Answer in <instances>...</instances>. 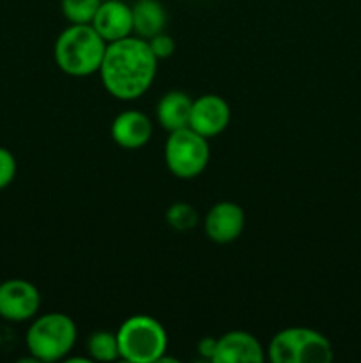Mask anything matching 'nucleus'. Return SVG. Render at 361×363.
Instances as JSON below:
<instances>
[{
	"instance_id": "obj_1",
	"label": "nucleus",
	"mask_w": 361,
	"mask_h": 363,
	"mask_svg": "<svg viewBox=\"0 0 361 363\" xmlns=\"http://www.w3.org/2000/svg\"><path fill=\"white\" fill-rule=\"evenodd\" d=\"M158 59L145 39L130 35L108 43L98 74L110 96L120 101L142 98L154 84Z\"/></svg>"
},
{
	"instance_id": "obj_2",
	"label": "nucleus",
	"mask_w": 361,
	"mask_h": 363,
	"mask_svg": "<svg viewBox=\"0 0 361 363\" xmlns=\"http://www.w3.org/2000/svg\"><path fill=\"white\" fill-rule=\"evenodd\" d=\"M108 43L91 23H71L53 45V59L69 77L84 78L98 73Z\"/></svg>"
},
{
	"instance_id": "obj_3",
	"label": "nucleus",
	"mask_w": 361,
	"mask_h": 363,
	"mask_svg": "<svg viewBox=\"0 0 361 363\" xmlns=\"http://www.w3.org/2000/svg\"><path fill=\"white\" fill-rule=\"evenodd\" d=\"M78 330L73 319L62 312L35 315L25 335V344L34 362H62L76 344Z\"/></svg>"
},
{
	"instance_id": "obj_4",
	"label": "nucleus",
	"mask_w": 361,
	"mask_h": 363,
	"mask_svg": "<svg viewBox=\"0 0 361 363\" xmlns=\"http://www.w3.org/2000/svg\"><path fill=\"white\" fill-rule=\"evenodd\" d=\"M120 360L130 363H158L168 350V333L152 315L127 318L117 330Z\"/></svg>"
},
{
	"instance_id": "obj_5",
	"label": "nucleus",
	"mask_w": 361,
	"mask_h": 363,
	"mask_svg": "<svg viewBox=\"0 0 361 363\" xmlns=\"http://www.w3.org/2000/svg\"><path fill=\"white\" fill-rule=\"evenodd\" d=\"M268 358L273 363H329L333 360V346L317 330L290 326L273 337Z\"/></svg>"
},
{
	"instance_id": "obj_6",
	"label": "nucleus",
	"mask_w": 361,
	"mask_h": 363,
	"mask_svg": "<svg viewBox=\"0 0 361 363\" xmlns=\"http://www.w3.org/2000/svg\"><path fill=\"white\" fill-rule=\"evenodd\" d=\"M211 149L209 138L202 137L191 128L172 131L165 142L166 169L177 179H195L209 165Z\"/></svg>"
},
{
	"instance_id": "obj_7",
	"label": "nucleus",
	"mask_w": 361,
	"mask_h": 363,
	"mask_svg": "<svg viewBox=\"0 0 361 363\" xmlns=\"http://www.w3.org/2000/svg\"><path fill=\"white\" fill-rule=\"evenodd\" d=\"M41 308V293L25 279L0 284V318L9 323L32 321Z\"/></svg>"
},
{
	"instance_id": "obj_8",
	"label": "nucleus",
	"mask_w": 361,
	"mask_h": 363,
	"mask_svg": "<svg viewBox=\"0 0 361 363\" xmlns=\"http://www.w3.org/2000/svg\"><path fill=\"white\" fill-rule=\"evenodd\" d=\"M230 117H232L230 106L222 96L202 94L193 99L188 128L205 138H214L229 128Z\"/></svg>"
},
{
	"instance_id": "obj_9",
	"label": "nucleus",
	"mask_w": 361,
	"mask_h": 363,
	"mask_svg": "<svg viewBox=\"0 0 361 363\" xmlns=\"http://www.w3.org/2000/svg\"><path fill=\"white\" fill-rule=\"evenodd\" d=\"M246 223L243 208L232 201L216 202L204 218V233L212 243L229 245L239 240Z\"/></svg>"
},
{
	"instance_id": "obj_10",
	"label": "nucleus",
	"mask_w": 361,
	"mask_h": 363,
	"mask_svg": "<svg viewBox=\"0 0 361 363\" xmlns=\"http://www.w3.org/2000/svg\"><path fill=\"white\" fill-rule=\"evenodd\" d=\"M264 360L265 351L253 333L232 330L216 340L212 363H262Z\"/></svg>"
},
{
	"instance_id": "obj_11",
	"label": "nucleus",
	"mask_w": 361,
	"mask_h": 363,
	"mask_svg": "<svg viewBox=\"0 0 361 363\" xmlns=\"http://www.w3.org/2000/svg\"><path fill=\"white\" fill-rule=\"evenodd\" d=\"M91 25L106 43H115L124 38H130L133 35L131 6H127L122 0L101 2Z\"/></svg>"
},
{
	"instance_id": "obj_12",
	"label": "nucleus",
	"mask_w": 361,
	"mask_h": 363,
	"mask_svg": "<svg viewBox=\"0 0 361 363\" xmlns=\"http://www.w3.org/2000/svg\"><path fill=\"white\" fill-rule=\"evenodd\" d=\"M152 131H154L152 121L149 119L147 113L140 112V110H124L113 119L112 128H110L112 140L119 147L127 149V151H134V149L147 145L152 137Z\"/></svg>"
},
{
	"instance_id": "obj_13",
	"label": "nucleus",
	"mask_w": 361,
	"mask_h": 363,
	"mask_svg": "<svg viewBox=\"0 0 361 363\" xmlns=\"http://www.w3.org/2000/svg\"><path fill=\"white\" fill-rule=\"evenodd\" d=\"M191 105L193 99L183 91H170L161 96L156 106V119L159 126L168 133L190 126Z\"/></svg>"
},
{
	"instance_id": "obj_14",
	"label": "nucleus",
	"mask_w": 361,
	"mask_h": 363,
	"mask_svg": "<svg viewBox=\"0 0 361 363\" xmlns=\"http://www.w3.org/2000/svg\"><path fill=\"white\" fill-rule=\"evenodd\" d=\"M131 13H133V35L147 41L165 32L168 16L159 0H137L131 6Z\"/></svg>"
},
{
	"instance_id": "obj_15",
	"label": "nucleus",
	"mask_w": 361,
	"mask_h": 363,
	"mask_svg": "<svg viewBox=\"0 0 361 363\" xmlns=\"http://www.w3.org/2000/svg\"><path fill=\"white\" fill-rule=\"evenodd\" d=\"M87 353L92 362L108 363L120 360L117 333L108 332V330H98L91 333L87 339Z\"/></svg>"
},
{
	"instance_id": "obj_16",
	"label": "nucleus",
	"mask_w": 361,
	"mask_h": 363,
	"mask_svg": "<svg viewBox=\"0 0 361 363\" xmlns=\"http://www.w3.org/2000/svg\"><path fill=\"white\" fill-rule=\"evenodd\" d=\"M165 220L173 230H179V233H188V230L195 229L200 222L197 209L190 202H173L166 209Z\"/></svg>"
},
{
	"instance_id": "obj_17",
	"label": "nucleus",
	"mask_w": 361,
	"mask_h": 363,
	"mask_svg": "<svg viewBox=\"0 0 361 363\" xmlns=\"http://www.w3.org/2000/svg\"><path fill=\"white\" fill-rule=\"evenodd\" d=\"M103 0H60V11L69 23H92Z\"/></svg>"
},
{
	"instance_id": "obj_18",
	"label": "nucleus",
	"mask_w": 361,
	"mask_h": 363,
	"mask_svg": "<svg viewBox=\"0 0 361 363\" xmlns=\"http://www.w3.org/2000/svg\"><path fill=\"white\" fill-rule=\"evenodd\" d=\"M16 158L13 152L6 147H0V190L9 186L16 177Z\"/></svg>"
},
{
	"instance_id": "obj_19",
	"label": "nucleus",
	"mask_w": 361,
	"mask_h": 363,
	"mask_svg": "<svg viewBox=\"0 0 361 363\" xmlns=\"http://www.w3.org/2000/svg\"><path fill=\"white\" fill-rule=\"evenodd\" d=\"M147 43L158 60L168 59V57H172L173 52H176V39H173L172 35L165 34V32H161V34L147 39Z\"/></svg>"
},
{
	"instance_id": "obj_20",
	"label": "nucleus",
	"mask_w": 361,
	"mask_h": 363,
	"mask_svg": "<svg viewBox=\"0 0 361 363\" xmlns=\"http://www.w3.org/2000/svg\"><path fill=\"white\" fill-rule=\"evenodd\" d=\"M216 340L218 339H212V337H205L198 342V354H200L204 360L212 362L214 358V351H216Z\"/></svg>"
}]
</instances>
